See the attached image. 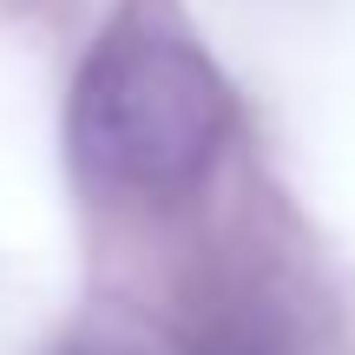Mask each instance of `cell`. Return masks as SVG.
Returning a JSON list of instances; mask_svg holds the SVG:
<instances>
[{"label":"cell","mask_w":355,"mask_h":355,"mask_svg":"<svg viewBox=\"0 0 355 355\" xmlns=\"http://www.w3.org/2000/svg\"><path fill=\"white\" fill-rule=\"evenodd\" d=\"M230 86L211 53L158 7H132L86 53L66 105L73 165L119 198H178L230 139Z\"/></svg>","instance_id":"obj_1"},{"label":"cell","mask_w":355,"mask_h":355,"mask_svg":"<svg viewBox=\"0 0 355 355\" xmlns=\"http://www.w3.org/2000/svg\"><path fill=\"white\" fill-rule=\"evenodd\" d=\"M66 355H145V349H132V343H79V349H66Z\"/></svg>","instance_id":"obj_2"}]
</instances>
